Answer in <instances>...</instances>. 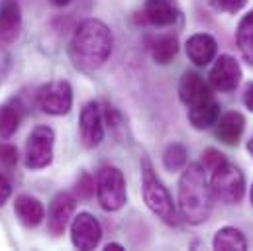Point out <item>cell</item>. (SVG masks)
Listing matches in <instances>:
<instances>
[{
  "label": "cell",
  "instance_id": "cell-25",
  "mask_svg": "<svg viewBox=\"0 0 253 251\" xmlns=\"http://www.w3.org/2000/svg\"><path fill=\"white\" fill-rule=\"evenodd\" d=\"M228 159L224 157V153H220L218 149H214V147H208V149H204V153H202V167L206 169V171H214V169H218L220 165H224Z\"/></svg>",
  "mask_w": 253,
  "mask_h": 251
},
{
  "label": "cell",
  "instance_id": "cell-1",
  "mask_svg": "<svg viewBox=\"0 0 253 251\" xmlns=\"http://www.w3.org/2000/svg\"><path fill=\"white\" fill-rule=\"evenodd\" d=\"M114 47L112 30L94 18L79 24L69 43V57L81 71H96L110 59Z\"/></svg>",
  "mask_w": 253,
  "mask_h": 251
},
{
  "label": "cell",
  "instance_id": "cell-32",
  "mask_svg": "<svg viewBox=\"0 0 253 251\" xmlns=\"http://www.w3.org/2000/svg\"><path fill=\"white\" fill-rule=\"evenodd\" d=\"M248 151H250V155L253 157V135L250 137V141H248Z\"/></svg>",
  "mask_w": 253,
  "mask_h": 251
},
{
  "label": "cell",
  "instance_id": "cell-16",
  "mask_svg": "<svg viewBox=\"0 0 253 251\" xmlns=\"http://www.w3.org/2000/svg\"><path fill=\"white\" fill-rule=\"evenodd\" d=\"M244 129H246V118L240 112L232 110V112H226L218 118L216 137L226 145H238L242 135H244Z\"/></svg>",
  "mask_w": 253,
  "mask_h": 251
},
{
  "label": "cell",
  "instance_id": "cell-2",
  "mask_svg": "<svg viewBox=\"0 0 253 251\" xmlns=\"http://www.w3.org/2000/svg\"><path fill=\"white\" fill-rule=\"evenodd\" d=\"M214 200L204 167L198 163L185 167L179 179V216L190 226L204 224L214 210Z\"/></svg>",
  "mask_w": 253,
  "mask_h": 251
},
{
  "label": "cell",
  "instance_id": "cell-20",
  "mask_svg": "<svg viewBox=\"0 0 253 251\" xmlns=\"http://www.w3.org/2000/svg\"><path fill=\"white\" fill-rule=\"evenodd\" d=\"M212 248L218 251H246L248 250V242H246L244 234L238 228L224 226L214 234Z\"/></svg>",
  "mask_w": 253,
  "mask_h": 251
},
{
  "label": "cell",
  "instance_id": "cell-33",
  "mask_svg": "<svg viewBox=\"0 0 253 251\" xmlns=\"http://www.w3.org/2000/svg\"><path fill=\"white\" fill-rule=\"evenodd\" d=\"M250 200H252V204H253V185H252V190H250Z\"/></svg>",
  "mask_w": 253,
  "mask_h": 251
},
{
  "label": "cell",
  "instance_id": "cell-11",
  "mask_svg": "<svg viewBox=\"0 0 253 251\" xmlns=\"http://www.w3.org/2000/svg\"><path fill=\"white\" fill-rule=\"evenodd\" d=\"M79 129H81V141L86 149H94L102 143V139H104V116H102V108L98 106V102L90 100L84 104V108L81 110Z\"/></svg>",
  "mask_w": 253,
  "mask_h": 251
},
{
  "label": "cell",
  "instance_id": "cell-3",
  "mask_svg": "<svg viewBox=\"0 0 253 251\" xmlns=\"http://www.w3.org/2000/svg\"><path fill=\"white\" fill-rule=\"evenodd\" d=\"M141 192L145 206L167 226H177V208L173 202V196L169 194L167 187L161 183L157 173L153 171L149 159H141Z\"/></svg>",
  "mask_w": 253,
  "mask_h": 251
},
{
  "label": "cell",
  "instance_id": "cell-5",
  "mask_svg": "<svg viewBox=\"0 0 253 251\" xmlns=\"http://www.w3.org/2000/svg\"><path fill=\"white\" fill-rule=\"evenodd\" d=\"M210 188L216 200L224 204H240L246 194V177L240 167L232 163H224L212 171Z\"/></svg>",
  "mask_w": 253,
  "mask_h": 251
},
{
  "label": "cell",
  "instance_id": "cell-30",
  "mask_svg": "<svg viewBox=\"0 0 253 251\" xmlns=\"http://www.w3.org/2000/svg\"><path fill=\"white\" fill-rule=\"evenodd\" d=\"M104 250H106V251H122L124 248H122L120 244H108V246H106Z\"/></svg>",
  "mask_w": 253,
  "mask_h": 251
},
{
  "label": "cell",
  "instance_id": "cell-13",
  "mask_svg": "<svg viewBox=\"0 0 253 251\" xmlns=\"http://www.w3.org/2000/svg\"><path fill=\"white\" fill-rule=\"evenodd\" d=\"M22 30V12L18 0H0V47H10Z\"/></svg>",
  "mask_w": 253,
  "mask_h": 251
},
{
  "label": "cell",
  "instance_id": "cell-29",
  "mask_svg": "<svg viewBox=\"0 0 253 251\" xmlns=\"http://www.w3.org/2000/svg\"><path fill=\"white\" fill-rule=\"evenodd\" d=\"M244 104H246V108L253 112V83H250L248 86H246V92H244Z\"/></svg>",
  "mask_w": 253,
  "mask_h": 251
},
{
  "label": "cell",
  "instance_id": "cell-24",
  "mask_svg": "<svg viewBox=\"0 0 253 251\" xmlns=\"http://www.w3.org/2000/svg\"><path fill=\"white\" fill-rule=\"evenodd\" d=\"M94 188H96V183H94V179H92V177H90L86 171H83V173L77 177L75 190L79 192V196H81V198L88 200V198L94 194Z\"/></svg>",
  "mask_w": 253,
  "mask_h": 251
},
{
  "label": "cell",
  "instance_id": "cell-14",
  "mask_svg": "<svg viewBox=\"0 0 253 251\" xmlns=\"http://www.w3.org/2000/svg\"><path fill=\"white\" fill-rule=\"evenodd\" d=\"M187 55L196 67H206L208 63L216 59L218 53V43L210 34H194L190 36L185 43Z\"/></svg>",
  "mask_w": 253,
  "mask_h": 251
},
{
  "label": "cell",
  "instance_id": "cell-6",
  "mask_svg": "<svg viewBox=\"0 0 253 251\" xmlns=\"http://www.w3.org/2000/svg\"><path fill=\"white\" fill-rule=\"evenodd\" d=\"M53 143L55 131L49 126H38L28 135L26 141V167L28 169H45L53 161Z\"/></svg>",
  "mask_w": 253,
  "mask_h": 251
},
{
  "label": "cell",
  "instance_id": "cell-26",
  "mask_svg": "<svg viewBox=\"0 0 253 251\" xmlns=\"http://www.w3.org/2000/svg\"><path fill=\"white\" fill-rule=\"evenodd\" d=\"M18 163V149L10 143H0V165L12 167Z\"/></svg>",
  "mask_w": 253,
  "mask_h": 251
},
{
  "label": "cell",
  "instance_id": "cell-28",
  "mask_svg": "<svg viewBox=\"0 0 253 251\" xmlns=\"http://www.w3.org/2000/svg\"><path fill=\"white\" fill-rule=\"evenodd\" d=\"M10 194H12V187H10V183L6 181V177H4V175H0V206H4V204L8 202Z\"/></svg>",
  "mask_w": 253,
  "mask_h": 251
},
{
  "label": "cell",
  "instance_id": "cell-18",
  "mask_svg": "<svg viewBox=\"0 0 253 251\" xmlns=\"http://www.w3.org/2000/svg\"><path fill=\"white\" fill-rule=\"evenodd\" d=\"M14 212H16V216H18V220H20L26 228H36V226H40V224L43 222V218H45V208H43V204H42L38 198L30 196V194H20V196L16 198V202H14Z\"/></svg>",
  "mask_w": 253,
  "mask_h": 251
},
{
  "label": "cell",
  "instance_id": "cell-31",
  "mask_svg": "<svg viewBox=\"0 0 253 251\" xmlns=\"http://www.w3.org/2000/svg\"><path fill=\"white\" fill-rule=\"evenodd\" d=\"M49 2H51L53 6H67L71 0H49Z\"/></svg>",
  "mask_w": 253,
  "mask_h": 251
},
{
  "label": "cell",
  "instance_id": "cell-17",
  "mask_svg": "<svg viewBox=\"0 0 253 251\" xmlns=\"http://www.w3.org/2000/svg\"><path fill=\"white\" fill-rule=\"evenodd\" d=\"M220 118V104L214 96H208L189 106V122L194 129H208Z\"/></svg>",
  "mask_w": 253,
  "mask_h": 251
},
{
  "label": "cell",
  "instance_id": "cell-9",
  "mask_svg": "<svg viewBox=\"0 0 253 251\" xmlns=\"http://www.w3.org/2000/svg\"><path fill=\"white\" fill-rule=\"evenodd\" d=\"M100 240H102V226L92 214L81 212L79 216L73 218V222H71V242L77 250H96Z\"/></svg>",
  "mask_w": 253,
  "mask_h": 251
},
{
  "label": "cell",
  "instance_id": "cell-15",
  "mask_svg": "<svg viewBox=\"0 0 253 251\" xmlns=\"http://www.w3.org/2000/svg\"><path fill=\"white\" fill-rule=\"evenodd\" d=\"M212 96L210 92V84L194 71H185L181 81H179V98L183 104L192 106L204 98Z\"/></svg>",
  "mask_w": 253,
  "mask_h": 251
},
{
  "label": "cell",
  "instance_id": "cell-7",
  "mask_svg": "<svg viewBox=\"0 0 253 251\" xmlns=\"http://www.w3.org/2000/svg\"><path fill=\"white\" fill-rule=\"evenodd\" d=\"M40 108L49 116H63L73 106V88L67 81H53L40 88L38 92Z\"/></svg>",
  "mask_w": 253,
  "mask_h": 251
},
{
  "label": "cell",
  "instance_id": "cell-4",
  "mask_svg": "<svg viewBox=\"0 0 253 251\" xmlns=\"http://www.w3.org/2000/svg\"><path fill=\"white\" fill-rule=\"evenodd\" d=\"M96 198L102 210L116 212L127 202L126 177L118 167L104 165L96 175Z\"/></svg>",
  "mask_w": 253,
  "mask_h": 251
},
{
  "label": "cell",
  "instance_id": "cell-10",
  "mask_svg": "<svg viewBox=\"0 0 253 251\" xmlns=\"http://www.w3.org/2000/svg\"><path fill=\"white\" fill-rule=\"evenodd\" d=\"M242 67L232 55H220L208 75V84L216 92H232L242 83Z\"/></svg>",
  "mask_w": 253,
  "mask_h": 251
},
{
  "label": "cell",
  "instance_id": "cell-22",
  "mask_svg": "<svg viewBox=\"0 0 253 251\" xmlns=\"http://www.w3.org/2000/svg\"><path fill=\"white\" fill-rule=\"evenodd\" d=\"M187 161H189V151L183 143L175 141V143H169L163 151V165L167 171H181L187 167Z\"/></svg>",
  "mask_w": 253,
  "mask_h": 251
},
{
  "label": "cell",
  "instance_id": "cell-21",
  "mask_svg": "<svg viewBox=\"0 0 253 251\" xmlns=\"http://www.w3.org/2000/svg\"><path fill=\"white\" fill-rule=\"evenodd\" d=\"M236 40H238V47H240V53L244 55V59L250 65H253V10L240 20Z\"/></svg>",
  "mask_w": 253,
  "mask_h": 251
},
{
  "label": "cell",
  "instance_id": "cell-8",
  "mask_svg": "<svg viewBox=\"0 0 253 251\" xmlns=\"http://www.w3.org/2000/svg\"><path fill=\"white\" fill-rule=\"evenodd\" d=\"M179 18H181V10L175 0H145L143 8L135 16L139 24H147L155 28L175 26Z\"/></svg>",
  "mask_w": 253,
  "mask_h": 251
},
{
  "label": "cell",
  "instance_id": "cell-27",
  "mask_svg": "<svg viewBox=\"0 0 253 251\" xmlns=\"http://www.w3.org/2000/svg\"><path fill=\"white\" fill-rule=\"evenodd\" d=\"M248 0H218V6L220 10L228 12V14H238L244 6H246Z\"/></svg>",
  "mask_w": 253,
  "mask_h": 251
},
{
  "label": "cell",
  "instance_id": "cell-12",
  "mask_svg": "<svg viewBox=\"0 0 253 251\" xmlns=\"http://www.w3.org/2000/svg\"><path fill=\"white\" fill-rule=\"evenodd\" d=\"M77 208V198L71 192H57L49 204L47 212V230L51 236L59 238L69 226L73 214Z\"/></svg>",
  "mask_w": 253,
  "mask_h": 251
},
{
  "label": "cell",
  "instance_id": "cell-23",
  "mask_svg": "<svg viewBox=\"0 0 253 251\" xmlns=\"http://www.w3.org/2000/svg\"><path fill=\"white\" fill-rule=\"evenodd\" d=\"M20 127V110L14 106H0V137H12Z\"/></svg>",
  "mask_w": 253,
  "mask_h": 251
},
{
  "label": "cell",
  "instance_id": "cell-19",
  "mask_svg": "<svg viewBox=\"0 0 253 251\" xmlns=\"http://www.w3.org/2000/svg\"><path fill=\"white\" fill-rule=\"evenodd\" d=\"M149 51L153 61L159 65L171 63L179 53V38L175 34H163L149 42Z\"/></svg>",
  "mask_w": 253,
  "mask_h": 251
}]
</instances>
